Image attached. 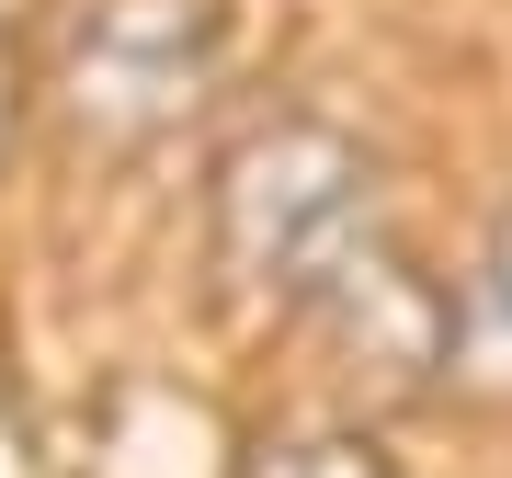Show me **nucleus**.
I'll return each instance as SVG.
<instances>
[{
  "label": "nucleus",
  "instance_id": "2",
  "mask_svg": "<svg viewBox=\"0 0 512 478\" xmlns=\"http://www.w3.org/2000/svg\"><path fill=\"white\" fill-rule=\"evenodd\" d=\"M228 57V12L217 0H80L57 35L46 92L69 114V137L92 148H148L160 126H183Z\"/></svg>",
  "mask_w": 512,
  "mask_h": 478
},
{
  "label": "nucleus",
  "instance_id": "5",
  "mask_svg": "<svg viewBox=\"0 0 512 478\" xmlns=\"http://www.w3.org/2000/svg\"><path fill=\"white\" fill-rule=\"evenodd\" d=\"M0 148H12V57H0Z\"/></svg>",
  "mask_w": 512,
  "mask_h": 478
},
{
  "label": "nucleus",
  "instance_id": "1",
  "mask_svg": "<svg viewBox=\"0 0 512 478\" xmlns=\"http://www.w3.org/2000/svg\"><path fill=\"white\" fill-rule=\"evenodd\" d=\"M217 274L251 319H296L342 365H444V285L399 251L376 148L319 114H262L217 148Z\"/></svg>",
  "mask_w": 512,
  "mask_h": 478
},
{
  "label": "nucleus",
  "instance_id": "3",
  "mask_svg": "<svg viewBox=\"0 0 512 478\" xmlns=\"http://www.w3.org/2000/svg\"><path fill=\"white\" fill-rule=\"evenodd\" d=\"M444 376L467 387V399L512 410V205L490 217V239H478L467 285L444 296Z\"/></svg>",
  "mask_w": 512,
  "mask_h": 478
},
{
  "label": "nucleus",
  "instance_id": "4",
  "mask_svg": "<svg viewBox=\"0 0 512 478\" xmlns=\"http://www.w3.org/2000/svg\"><path fill=\"white\" fill-rule=\"evenodd\" d=\"M228 478H410V467L353 422H296V433H251Z\"/></svg>",
  "mask_w": 512,
  "mask_h": 478
}]
</instances>
